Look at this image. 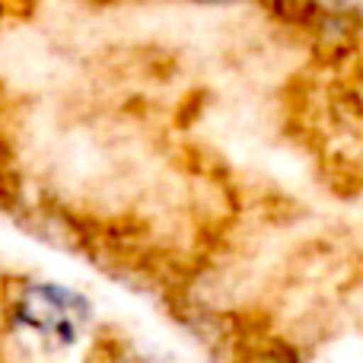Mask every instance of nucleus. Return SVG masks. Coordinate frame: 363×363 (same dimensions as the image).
Wrapping results in <instances>:
<instances>
[{"label":"nucleus","mask_w":363,"mask_h":363,"mask_svg":"<svg viewBox=\"0 0 363 363\" xmlns=\"http://www.w3.org/2000/svg\"><path fill=\"white\" fill-rule=\"evenodd\" d=\"M194 4H236V0H194Z\"/></svg>","instance_id":"nucleus-2"},{"label":"nucleus","mask_w":363,"mask_h":363,"mask_svg":"<svg viewBox=\"0 0 363 363\" xmlns=\"http://www.w3.org/2000/svg\"><path fill=\"white\" fill-rule=\"evenodd\" d=\"M0 313L10 338L29 341L48 354L77 347L93 319V306L80 294L51 281L0 284Z\"/></svg>","instance_id":"nucleus-1"}]
</instances>
